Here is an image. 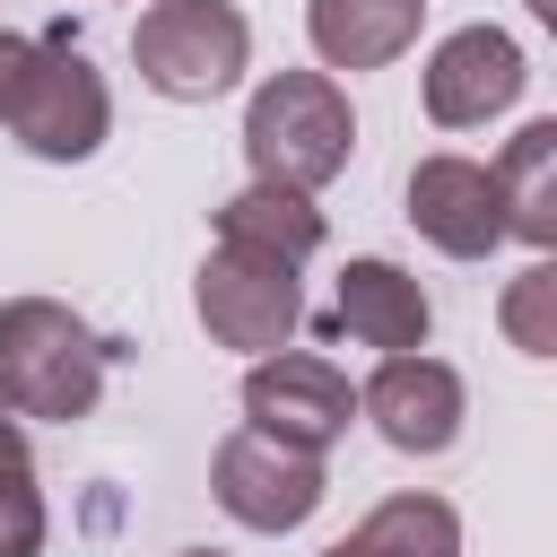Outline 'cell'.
<instances>
[{"mask_svg": "<svg viewBox=\"0 0 557 557\" xmlns=\"http://www.w3.org/2000/svg\"><path fill=\"white\" fill-rule=\"evenodd\" d=\"M104 366H113V339H96L61 296H9L0 305V392L17 418L78 426L104 400Z\"/></svg>", "mask_w": 557, "mask_h": 557, "instance_id": "1", "label": "cell"}, {"mask_svg": "<svg viewBox=\"0 0 557 557\" xmlns=\"http://www.w3.org/2000/svg\"><path fill=\"white\" fill-rule=\"evenodd\" d=\"M357 157V113L339 96L331 70H278L252 87L244 104V165L252 183H278V191H322L331 174H348Z\"/></svg>", "mask_w": 557, "mask_h": 557, "instance_id": "2", "label": "cell"}, {"mask_svg": "<svg viewBox=\"0 0 557 557\" xmlns=\"http://www.w3.org/2000/svg\"><path fill=\"white\" fill-rule=\"evenodd\" d=\"M0 122H9L17 148L44 157V165H78V157L104 148V131H113V96H104V70L87 61V44H78L70 26H52V35L26 44V70H17Z\"/></svg>", "mask_w": 557, "mask_h": 557, "instance_id": "3", "label": "cell"}, {"mask_svg": "<svg viewBox=\"0 0 557 557\" xmlns=\"http://www.w3.org/2000/svg\"><path fill=\"white\" fill-rule=\"evenodd\" d=\"M131 70L165 104H209L252 70V17L235 0H148L131 26Z\"/></svg>", "mask_w": 557, "mask_h": 557, "instance_id": "4", "label": "cell"}, {"mask_svg": "<svg viewBox=\"0 0 557 557\" xmlns=\"http://www.w3.org/2000/svg\"><path fill=\"white\" fill-rule=\"evenodd\" d=\"M191 313L218 348L235 357H278L305 322V296H296V270L270 261V252H244V244H218L191 278Z\"/></svg>", "mask_w": 557, "mask_h": 557, "instance_id": "5", "label": "cell"}, {"mask_svg": "<svg viewBox=\"0 0 557 557\" xmlns=\"http://www.w3.org/2000/svg\"><path fill=\"white\" fill-rule=\"evenodd\" d=\"M209 496L226 505V522L278 540V531H305L331 496L322 479V453H296V444H270L252 426H235L218 453H209Z\"/></svg>", "mask_w": 557, "mask_h": 557, "instance_id": "6", "label": "cell"}, {"mask_svg": "<svg viewBox=\"0 0 557 557\" xmlns=\"http://www.w3.org/2000/svg\"><path fill=\"white\" fill-rule=\"evenodd\" d=\"M357 418V392L331 357L313 348H278V357H252L244 374V426L270 435V444H296V453H331Z\"/></svg>", "mask_w": 557, "mask_h": 557, "instance_id": "7", "label": "cell"}, {"mask_svg": "<svg viewBox=\"0 0 557 557\" xmlns=\"http://www.w3.org/2000/svg\"><path fill=\"white\" fill-rule=\"evenodd\" d=\"M357 418H366V426H374L392 453H409V461H435V453H453V444H461L470 392H461V374H453L444 357L409 348V357H383V366L366 374V392H357Z\"/></svg>", "mask_w": 557, "mask_h": 557, "instance_id": "8", "label": "cell"}, {"mask_svg": "<svg viewBox=\"0 0 557 557\" xmlns=\"http://www.w3.org/2000/svg\"><path fill=\"white\" fill-rule=\"evenodd\" d=\"M522 87H531V70L505 26H453L426 52V122L435 131H487Z\"/></svg>", "mask_w": 557, "mask_h": 557, "instance_id": "9", "label": "cell"}, {"mask_svg": "<svg viewBox=\"0 0 557 557\" xmlns=\"http://www.w3.org/2000/svg\"><path fill=\"white\" fill-rule=\"evenodd\" d=\"M400 200H409V226L444 261H487L505 244V200H496V174L479 157H418Z\"/></svg>", "mask_w": 557, "mask_h": 557, "instance_id": "10", "label": "cell"}, {"mask_svg": "<svg viewBox=\"0 0 557 557\" xmlns=\"http://www.w3.org/2000/svg\"><path fill=\"white\" fill-rule=\"evenodd\" d=\"M331 331H339V339H357V348L409 357V348H426V331H435V305H426V287H418L400 261L366 252V261H348V270H339Z\"/></svg>", "mask_w": 557, "mask_h": 557, "instance_id": "11", "label": "cell"}, {"mask_svg": "<svg viewBox=\"0 0 557 557\" xmlns=\"http://www.w3.org/2000/svg\"><path fill=\"white\" fill-rule=\"evenodd\" d=\"M426 0H305V35L322 70H383L418 44Z\"/></svg>", "mask_w": 557, "mask_h": 557, "instance_id": "12", "label": "cell"}, {"mask_svg": "<svg viewBox=\"0 0 557 557\" xmlns=\"http://www.w3.org/2000/svg\"><path fill=\"white\" fill-rule=\"evenodd\" d=\"M487 174H496V200H505V235L548 252L557 244V122H522Z\"/></svg>", "mask_w": 557, "mask_h": 557, "instance_id": "13", "label": "cell"}, {"mask_svg": "<svg viewBox=\"0 0 557 557\" xmlns=\"http://www.w3.org/2000/svg\"><path fill=\"white\" fill-rule=\"evenodd\" d=\"M218 244H244V252H270V261H313L322 252V209L305 191H278V183H244L226 209H218Z\"/></svg>", "mask_w": 557, "mask_h": 557, "instance_id": "14", "label": "cell"}, {"mask_svg": "<svg viewBox=\"0 0 557 557\" xmlns=\"http://www.w3.org/2000/svg\"><path fill=\"white\" fill-rule=\"evenodd\" d=\"M322 557H461V513L444 496H383L348 540H331Z\"/></svg>", "mask_w": 557, "mask_h": 557, "instance_id": "15", "label": "cell"}, {"mask_svg": "<svg viewBox=\"0 0 557 557\" xmlns=\"http://www.w3.org/2000/svg\"><path fill=\"white\" fill-rule=\"evenodd\" d=\"M0 557H44V487L9 392H0Z\"/></svg>", "mask_w": 557, "mask_h": 557, "instance_id": "16", "label": "cell"}, {"mask_svg": "<svg viewBox=\"0 0 557 557\" xmlns=\"http://www.w3.org/2000/svg\"><path fill=\"white\" fill-rule=\"evenodd\" d=\"M496 322H505V339H513L522 357H557V261H531V270L505 287Z\"/></svg>", "mask_w": 557, "mask_h": 557, "instance_id": "17", "label": "cell"}, {"mask_svg": "<svg viewBox=\"0 0 557 557\" xmlns=\"http://www.w3.org/2000/svg\"><path fill=\"white\" fill-rule=\"evenodd\" d=\"M183 557H218V548H183Z\"/></svg>", "mask_w": 557, "mask_h": 557, "instance_id": "18", "label": "cell"}]
</instances>
